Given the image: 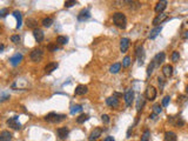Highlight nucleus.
Returning <instances> with one entry per match:
<instances>
[{
  "instance_id": "1",
  "label": "nucleus",
  "mask_w": 188,
  "mask_h": 141,
  "mask_svg": "<svg viewBox=\"0 0 188 141\" xmlns=\"http://www.w3.org/2000/svg\"><path fill=\"white\" fill-rule=\"evenodd\" d=\"M113 22H114V25L117 27L124 29L127 26V18H126V15L124 13L117 12V13L113 14Z\"/></svg>"
},
{
  "instance_id": "2",
  "label": "nucleus",
  "mask_w": 188,
  "mask_h": 141,
  "mask_svg": "<svg viewBox=\"0 0 188 141\" xmlns=\"http://www.w3.org/2000/svg\"><path fill=\"white\" fill-rule=\"evenodd\" d=\"M66 119V115L63 114H56V113H50V114H47L45 116V120L46 121H48V122H52V123H59L63 121Z\"/></svg>"
},
{
  "instance_id": "3",
  "label": "nucleus",
  "mask_w": 188,
  "mask_h": 141,
  "mask_svg": "<svg viewBox=\"0 0 188 141\" xmlns=\"http://www.w3.org/2000/svg\"><path fill=\"white\" fill-rule=\"evenodd\" d=\"M135 55H136V59H138V65L141 66V65L143 64V60H145V50H143L142 45L136 46Z\"/></svg>"
},
{
  "instance_id": "4",
  "label": "nucleus",
  "mask_w": 188,
  "mask_h": 141,
  "mask_svg": "<svg viewBox=\"0 0 188 141\" xmlns=\"http://www.w3.org/2000/svg\"><path fill=\"white\" fill-rule=\"evenodd\" d=\"M43 55H44L43 50H38V48H36V50H33V51L31 52L29 58H31V60L33 62H39V61H41Z\"/></svg>"
},
{
  "instance_id": "5",
  "label": "nucleus",
  "mask_w": 188,
  "mask_h": 141,
  "mask_svg": "<svg viewBox=\"0 0 188 141\" xmlns=\"http://www.w3.org/2000/svg\"><path fill=\"white\" fill-rule=\"evenodd\" d=\"M156 94H158V92H156L155 87H153V86H148L147 89H146V92H145V97L149 101H153L156 98Z\"/></svg>"
},
{
  "instance_id": "6",
  "label": "nucleus",
  "mask_w": 188,
  "mask_h": 141,
  "mask_svg": "<svg viewBox=\"0 0 188 141\" xmlns=\"http://www.w3.org/2000/svg\"><path fill=\"white\" fill-rule=\"evenodd\" d=\"M124 98H125V102L126 106H132L133 101H134V92L133 89H127L124 94Z\"/></svg>"
},
{
  "instance_id": "7",
  "label": "nucleus",
  "mask_w": 188,
  "mask_h": 141,
  "mask_svg": "<svg viewBox=\"0 0 188 141\" xmlns=\"http://www.w3.org/2000/svg\"><path fill=\"white\" fill-rule=\"evenodd\" d=\"M167 19H168V15L166 13H160V14H158L156 17L153 19V25L155 27L159 26L160 24H162L163 21H166Z\"/></svg>"
},
{
  "instance_id": "8",
  "label": "nucleus",
  "mask_w": 188,
  "mask_h": 141,
  "mask_svg": "<svg viewBox=\"0 0 188 141\" xmlns=\"http://www.w3.org/2000/svg\"><path fill=\"white\" fill-rule=\"evenodd\" d=\"M7 125L11 128H13V129H20L21 128V123L19 122L18 116H13V118L9 119L7 120Z\"/></svg>"
},
{
  "instance_id": "9",
  "label": "nucleus",
  "mask_w": 188,
  "mask_h": 141,
  "mask_svg": "<svg viewBox=\"0 0 188 141\" xmlns=\"http://www.w3.org/2000/svg\"><path fill=\"white\" fill-rule=\"evenodd\" d=\"M129 44H131V41L128 38H122L120 40V51L122 53H126L129 48Z\"/></svg>"
},
{
  "instance_id": "10",
  "label": "nucleus",
  "mask_w": 188,
  "mask_h": 141,
  "mask_svg": "<svg viewBox=\"0 0 188 141\" xmlns=\"http://www.w3.org/2000/svg\"><path fill=\"white\" fill-rule=\"evenodd\" d=\"M165 58H166V54H165L163 52L158 53V54L154 57V59H153V61H154V64H155V66L159 67L162 62L165 61Z\"/></svg>"
},
{
  "instance_id": "11",
  "label": "nucleus",
  "mask_w": 188,
  "mask_h": 141,
  "mask_svg": "<svg viewBox=\"0 0 188 141\" xmlns=\"http://www.w3.org/2000/svg\"><path fill=\"white\" fill-rule=\"evenodd\" d=\"M21 60H22V54H20V53H17V54H14L13 57L9 58V62H11L12 66H18Z\"/></svg>"
},
{
  "instance_id": "12",
  "label": "nucleus",
  "mask_w": 188,
  "mask_h": 141,
  "mask_svg": "<svg viewBox=\"0 0 188 141\" xmlns=\"http://www.w3.org/2000/svg\"><path fill=\"white\" fill-rule=\"evenodd\" d=\"M68 128L67 127H61V128H58V131H56V134H58V136L61 139V140H65L67 136H68Z\"/></svg>"
},
{
  "instance_id": "13",
  "label": "nucleus",
  "mask_w": 188,
  "mask_h": 141,
  "mask_svg": "<svg viewBox=\"0 0 188 141\" xmlns=\"http://www.w3.org/2000/svg\"><path fill=\"white\" fill-rule=\"evenodd\" d=\"M106 104H107L109 107H113V108H115V107H118L119 106V99H118V97H115V95H113V97H109L106 99Z\"/></svg>"
},
{
  "instance_id": "14",
  "label": "nucleus",
  "mask_w": 188,
  "mask_h": 141,
  "mask_svg": "<svg viewBox=\"0 0 188 141\" xmlns=\"http://www.w3.org/2000/svg\"><path fill=\"white\" fill-rule=\"evenodd\" d=\"M167 7V1L166 0H162V1H159L156 5H155V12L156 13H163V11H165V9Z\"/></svg>"
},
{
  "instance_id": "15",
  "label": "nucleus",
  "mask_w": 188,
  "mask_h": 141,
  "mask_svg": "<svg viewBox=\"0 0 188 141\" xmlns=\"http://www.w3.org/2000/svg\"><path fill=\"white\" fill-rule=\"evenodd\" d=\"M33 36H34V39H36V43H41V41L44 40V36H45V34H44V32H43L41 29L36 28V29L33 31Z\"/></svg>"
},
{
  "instance_id": "16",
  "label": "nucleus",
  "mask_w": 188,
  "mask_h": 141,
  "mask_svg": "<svg viewBox=\"0 0 188 141\" xmlns=\"http://www.w3.org/2000/svg\"><path fill=\"white\" fill-rule=\"evenodd\" d=\"M169 122L175 125L176 127H182L185 125V121L180 118V116H170L169 118Z\"/></svg>"
},
{
  "instance_id": "17",
  "label": "nucleus",
  "mask_w": 188,
  "mask_h": 141,
  "mask_svg": "<svg viewBox=\"0 0 188 141\" xmlns=\"http://www.w3.org/2000/svg\"><path fill=\"white\" fill-rule=\"evenodd\" d=\"M87 92H88V87H87V86H85V85H79V86H77V88H75L74 94H75V95H84V94H86Z\"/></svg>"
},
{
  "instance_id": "18",
  "label": "nucleus",
  "mask_w": 188,
  "mask_h": 141,
  "mask_svg": "<svg viewBox=\"0 0 188 141\" xmlns=\"http://www.w3.org/2000/svg\"><path fill=\"white\" fill-rule=\"evenodd\" d=\"M90 18H91L90 11L88 9H82L80 13H79V15H78V20L79 21H85V20H87Z\"/></svg>"
},
{
  "instance_id": "19",
  "label": "nucleus",
  "mask_w": 188,
  "mask_h": 141,
  "mask_svg": "<svg viewBox=\"0 0 188 141\" xmlns=\"http://www.w3.org/2000/svg\"><path fill=\"white\" fill-rule=\"evenodd\" d=\"M162 73H163V75L166 77V78H169L173 75V66L172 65H165L163 67H162Z\"/></svg>"
},
{
  "instance_id": "20",
  "label": "nucleus",
  "mask_w": 188,
  "mask_h": 141,
  "mask_svg": "<svg viewBox=\"0 0 188 141\" xmlns=\"http://www.w3.org/2000/svg\"><path fill=\"white\" fill-rule=\"evenodd\" d=\"M162 31V26H156L154 27L152 31H151V33H149V35H148V38L149 39H155L158 35L160 34V32Z\"/></svg>"
},
{
  "instance_id": "21",
  "label": "nucleus",
  "mask_w": 188,
  "mask_h": 141,
  "mask_svg": "<svg viewBox=\"0 0 188 141\" xmlns=\"http://www.w3.org/2000/svg\"><path fill=\"white\" fill-rule=\"evenodd\" d=\"M56 68H58V64L56 62H50V64H47L45 66V72L47 74H50V73H52Z\"/></svg>"
},
{
  "instance_id": "22",
  "label": "nucleus",
  "mask_w": 188,
  "mask_h": 141,
  "mask_svg": "<svg viewBox=\"0 0 188 141\" xmlns=\"http://www.w3.org/2000/svg\"><path fill=\"white\" fill-rule=\"evenodd\" d=\"M178 140V136L174 132H166L165 133V141H176Z\"/></svg>"
},
{
  "instance_id": "23",
  "label": "nucleus",
  "mask_w": 188,
  "mask_h": 141,
  "mask_svg": "<svg viewBox=\"0 0 188 141\" xmlns=\"http://www.w3.org/2000/svg\"><path fill=\"white\" fill-rule=\"evenodd\" d=\"M0 141H12V134L9 131H2L0 134Z\"/></svg>"
},
{
  "instance_id": "24",
  "label": "nucleus",
  "mask_w": 188,
  "mask_h": 141,
  "mask_svg": "<svg viewBox=\"0 0 188 141\" xmlns=\"http://www.w3.org/2000/svg\"><path fill=\"white\" fill-rule=\"evenodd\" d=\"M13 17L17 19V28H20L22 25V17H21V13L19 11H14L13 12Z\"/></svg>"
},
{
  "instance_id": "25",
  "label": "nucleus",
  "mask_w": 188,
  "mask_h": 141,
  "mask_svg": "<svg viewBox=\"0 0 188 141\" xmlns=\"http://www.w3.org/2000/svg\"><path fill=\"white\" fill-rule=\"evenodd\" d=\"M101 133H102V129H101V128H99V127H97V128H94V131H93V132L91 133L90 139H93V140L98 139L99 136L101 135Z\"/></svg>"
},
{
  "instance_id": "26",
  "label": "nucleus",
  "mask_w": 188,
  "mask_h": 141,
  "mask_svg": "<svg viewBox=\"0 0 188 141\" xmlns=\"http://www.w3.org/2000/svg\"><path fill=\"white\" fill-rule=\"evenodd\" d=\"M120 70H121V64H120V62H115V64H113V65L111 66L109 72L113 73V74H115V73H118Z\"/></svg>"
},
{
  "instance_id": "27",
  "label": "nucleus",
  "mask_w": 188,
  "mask_h": 141,
  "mask_svg": "<svg viewBox=\"0 0 188 141\" xmlns=\"http://www.w3.org/2000/svg\"><path fill=\"white\" fill-rule=\"evenodd\" d=\"M143 105H145V99H143L142 95H139V98H138V102H136V111L140 112V111L142 109Z\"/></svg>"
},
{
  "instance_id": "28",
  "label": "nucleus",
  "mask_w": 188,
  "mask_h": 141,
  "mask_svg": "<svg viewBox=\"0 0 188 141\" xmlns=\"http://www.w3.org/2000/svg\"><path fill=\"white\" fill-rule=\"evenodd\" d=\"M56 43L59 45H66L68 43V38L65 36V35H59V36L56 38Z\"/></svg>"
},
{
  "instance_id": "29",
  "label": "nucleus",
  "mask_w": 188,
  "mask_h": 141,
  "mask_svg": "<svg viewBox=\"0 0 188 141\" xmlns=\"http://www.w3.org/2000/svg\"><path fill=\"white\" fill-rule=\"evenodd\" d=\"M41 24H43V26L45 27H51L52 24H53V19L52 18H44L43 21H41Z\"/></svg>"
},
{
  "instance_id": "30",
  "label": "nucleus",
  "mask_w": 188,
  "mask_h": 141,
  "mask_svg": "<svg viewBox=\"0 0 188 141\" xmlns=\"http://www.w3.org/2000/svg\"><path fill=\"white\" fill-rule=\"evenodd\" d=\"M90 119V115L88 114H81L79 118H77V122L78 123H84L85 121H87Z\"/></svg>"
},
{
  "instance_id": "31",
  "label": "nucleus",
  "mask_w": 188,
  "mask_h": 141,
  "mask_svg": "<svg viewBox=\"0 0 188 141\" xmlns=\"http://www.w3.org/2000/svg\"><path fill=\"white\" fill-rule=\"evenodd\" d=\"M156 66H155V64H154V61H151V64L148 65V67H147V77H151L153 73V70H154V68H155Z\"/></svg>"
},
{
  "instance_id": "32",
  "label": "nucleus",
  "mask_w": 188,
  "mask_h": 141,
  "mask_svg": "<svg viewBox=\"0 0 188 141\" xmlns=\"http://www.w3.org/2000/svg\"><path fill=\"white\" fill-rule=\"evenodd\" d=\"M27 26L29 27V28H34V29H36V26H38L36 20V19H28V20H27Z\"/></svg>"
},
{
  "instance_id": "33",
  "label": "nucleus",
  "mask_w": 188,
  "mask_h": 141,
  "mask_svg": "<svg viewBox=\"0 0 188 141\" xmlns=\"http://www.w3.org/2000/svg\"><path fill=\"white\" fill-rule=\"evenodd\" d=\"M82 111V107L80 105H74L71 107V114H75V113H79Z\"/></svg>"
},
{
  "instance_id": "34",
  "label": "nucleus",
  "mask_w": 188,
  "mask_h": 141,
  "mask_svg": "<svg viewBox=\"0 0 188 141\" xmlns=\"http://www.w3.org/2000/svg\"><path fill=\"white\" fill-rule=\"evenodd\" d=\"M131 60H132V59H131V57H128V55L125 57V58H124V60H122V67H125V68L129 67V65H131V62H132Z\"/></svg>"
},
{
  "instance_id": "35",
  "label": "nucleus",
  "mask_w": 188,
  "mask_h": 141,
  "mask_svg": "<svg viewBox=\"0 0 188 141\" xmlns=\"http://www.w3.org/2000/svg\"><path fill=\"white\" fill-rule=\"evenodd\" d=\"M180 59V53L178 51H174V52L172 53V61L174 62H178Z\"/></svg>"
},
{
  "instance_id": "36",
  "label": "nucleus",
  "mask_w": 188,
  "mask_h": 141,
  "mask_svg": "<svg viewBox=\"0 0 188 141\" xmlns=\"http://www.w3.org/2000/svg\"><path fill=\"white\" fill-rule=\"evenodd\" d=\"M161 112H162V108L159 104H156V105L153 106V113H155V114H160Z\"/></svg>"
},
{
  "instance_id": "37",
  "label": "nucleus",
  "mask_w": 188,
  "mask_h": 141,
  "mask_svg": "<svg viewBox=\"0 0 188 141\" xmlns=\"http://www.w3.org/2000/svg\"><path fill=\"white\" fill-rule=\"evenodd\" d=\"M149 135H151V133L148 129H146L145 132H143L142 136H141V141H149Z\"/></svg>"
},
{
  "instance_id": "38",
  "label": "nucleus",
  "mask_w": 188,
  "mask_h": 141,
  "mask_svg": "<svg viewBox=\"0 0 188 141\" xmlns=\"http://www.w3.org/2000/svg\"><path fill=\"white\" fill-rule=\"evenodd\" d=\"M9 13V9H0V17L1 18H5L7 14Z\"/></svg>"
},
{
  "instance_id": "39",
  "label": "nucleus",
  "mask_w": 188,
  "mask_h": 141,
  "mask_svg": "<svg viewBox=\"0 0 188 141\" xmlns=\"http://www.w3.org/2000/svg\"><path fill=\"white\" fill-rule=\"evenodd\" d=\"M169 102H170V98L165 97L163 98V100H162V106H163V107H167V106L169 105Z\"/></svg>"
},
{
  "instance_id": "40",
  "label": "nucleus",
  "mask_w": 188,
  "mask_h": 141,
  "mask_svg": "<svg viewBox=\"0 0 188 141\" xmlns=\"http://www.w3.org/2000/svg\"><path fill=\"white\" fill-rule=\"evenodd\" d=\"M11 40H12V43H14V44H19V43H20V36H19V35H12V36H11Z\"/></svg>"
},
{
  "instance_id": "41",
  "label": "nucleus",
  "mask_w": 188,
  "mask_h": 141,
  "mask_svg": "<svg viewBox=\"0 0 188 141\" xmlns=\"http://www.w3.org/2000/svg\"><path fill=\"white\" fill-rule=\"evenodd\" d=\"M158 82H159V86H160V89H163V86H165V80H163V78L162 77H159L158 78Z\"/></svg>"
},
{
  "instance_id": "42",
  "label": "nucleus",
  "mask_w": 188,
  "mask_h": 141,
  "mask_svg": "<svg viewBox=\"0 0 188 141\" xmlns=\"http://www.w3.org/2000/svg\"><path fill=\"white\" fill-rule=\"evenodd\" d=\"M77 4V1H74V0H71V1H65V7H72L73 5H75Z\"/></svg>"
},
{
  "instance_id": "43",
  "label": "nucleus",
  "mask_w": 188,
  "mask_h": 141,
  "mask_svg": "<svg viewBox=\"0 0 188 141\" xmlns=\"http://www.w3.org/2000/svg\"><path fill=\"white\" fill-rule=\"evenodd\" d=\"M101 120H102V122L104 123H108L109 122V116H108L107 114L101 115Z\"/></svg>"
},
{
  "instance_id": "44",
  "label": "nucleus",
  "mask_w": 188,
  "mask_h": 141,
  "mask_svg": "<svg viewBox=\"0 0 188 141\" xmlns=\"http://www.w3.org/2000/svg\"><path fill=\"white\" fill-rule=\"evenodd\" d=\"M48 50H50V51H53V52H55V51H58V50H59V47H58L56 45H48Z\"/></svg>"
},
{
  "instance_id": "45",
  "label": "nucleus",
  "mask_w": 188,
  "mask_h": 141,
  "mask_svg": "<svg viewBox=\"0 0 188 141\" xmlns=\"http://www.w3.org/2000/svg\"><path fill=\"white\" fill-rule=\"evenodd\" d=\"M181 38H182V39H187L188 38V31H185V32L181 34Z\"/></svg>"
},
{
  "instance_id": "46",
  "label": "nucleus",
  "mask_w": 188,
  "mask_h": 141,
  "mask_svg": "<svg viewBox=\"0 0 188 141\" xmlns=\"http://www.w3.org/2000/svg\"><path fill=\"white\" fill-rule=\"evenodd\" d=\"M9 98V94H2V97H1V101H5V100H7Z\"/></svg>"
},
{
  "instance_id": "47",
  "label": "nucleus",
  "mask_w": 188,
  "mask_h": 141,
  "mask_svg": "<svg viewBox=\"0 0 188 141\" xmlns=\"http://www.w3.org/2000/svg\"><path fill=\"white\" fill-rule=\"evenodd\" d=\"M104 141H115V140H114L113 136H107V138H105V140Z\"/></svg>"
},
{
  "instance_id": "48",
  "label": "nucleus",
  "mask_w": 188,
  "mask_h": 141,
  "mask_svg": "<svg viewBox=\"0 0 188 141\" xmlns=\"http://www.w3.org/2000/svg\"><path fill=\"white\" fill-rule=\"evenodd\" d=\"M156 116H158V114H155V113H153V114L149 115V118H151L152 120H156Z\"/></svg>"
},
{
  "instance_id": "49",
  "label": "nucleus",
  "mask_w": 188,
  "mask_h": 141,
  "mask_svg": "<svg viewBox=\"0 0 188 141\" xmlns=\"http://www.w3.org/2000/svg\"><path fill=\"white\" fill-rule=\"evenodd\" d=\"M185 100H186V97H183V95H180V99H178V102L185 101Z\"/></svg>"
},
{
  "instance_id": "50",
  "label": "nucleus",
  "mask_w": 188,
  "mask_h": 141,
  "mask_svg": "<svg viewBox=\"0 0 188 141\" xmlns=\"http://www.w3.org/2000/svg\"><path fill=\"white\" fill-rule=\"evenodd\" d=\"M4 48H5V46H4V45H1V46H0V52H2V51H4Z\"/></svg>"
},
{
  "instance_id": "51",
  "label": "nucleus",
  "mask_w": 188,
  "mask_h": 141,
  "mask_svg": "<svg viewBox=\"0 0 188 141\" xmlns=\"http://www.w3.org/2000/svg\"><path fill=\"white\" fill-rule=\"evenodd\" d=\"M186 93H187V94H188V85H187V86H186Z\"/></svg>"
},
{
  "instance_id": "52",
  "label": "nucleus",
  "mask_w": 188,
  "mask_h": 141,
  "mask_svg": "<svg viewBox=\"0 0 188 141\" xmlns=\"http://www.w3.org/2000/svg\"><path fill=\"white\" fill-rule=\"evenodd\" d=\"M90 141H95V140H93V139H90Z\"/></svg>"
},
{
  "instance_id": "53",
  "label": "nucleus",
  "mask_w": 188,
  "mask_h": 141,
  "mask_svg": "<svg viewBox=\"0 0 188 141\" xmlns=\"http://www.w3.org/2000/svg\"><path fill=\"white\" fill-rule=\"evenodd\" d=\"M187 77H188V75H187Z\"/></svg>"
}]
</instances>
